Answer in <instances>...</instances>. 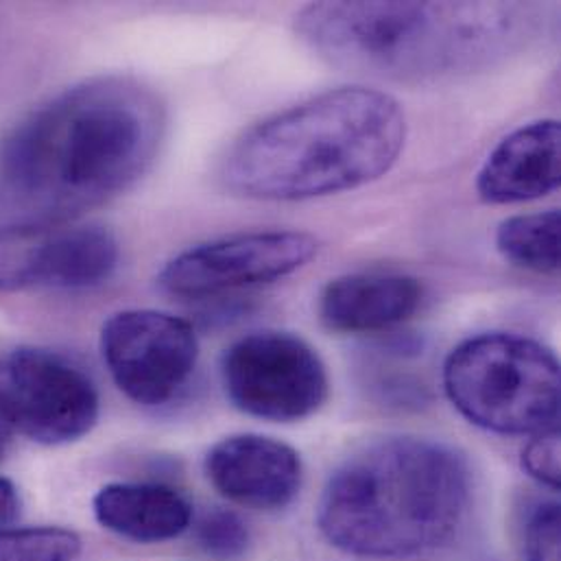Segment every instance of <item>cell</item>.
I'll use <instances>...</instances> for the list:
<instances>
[{
    "label": "cell",
    "mask_w": 561,
    "mask_h": 561,
    "mask_svg": "<svg viewBox=\"0 0 561 561\" xmlns=\"http://www.w3.org/2000/svg\"><path fill=\"white\" fill-rule=\"evenodd\" d=\"M317 252L319 241L306 232L232 234L178 254L158 282L175 297L206 299L282 280L304 270Z\"/></svg>",
    "instance_id": "cell-9"
},
{
    "label": "cell",
    "mask_w": 561,
    "mask_h": 561,
    "mask_svg": "<svg viewBox=\"0 0 561 561\" xmlns=\"http://www.w3.org/2000/svg\"><path fill=\"white\" fill-rule=\"evenodd\" d=\"M407 142L402 105L365 85H343L278 112L221 162L224 186L254 202H306L387 175Z\"/></svg>",
    "instance_id": "cell-2"
},
{
    "label": "cell",
    "mask_w": 561,
    "mask_h": 561,
    "mask_svg": "<svg viewBox=\"0 0 561 561\" xmlns=\"http://www.w3.org/2000/svg\"><path fill=\"white\" fill-rule=\"evenodd\" d=\"M96 523L118 538L158 545L180 538L193 523V505L162 483H110L92 501Z\"/></svg>",
    "instance_id": "cell-13"
},
{
    "label": "cell",
    "mask_w": 561,
    "mask_h": 561,
    "mask_svg": "<svg viewBox=\"0 0 561 561\" xmlns=\"http://www.w3.org/2000/svg\"><path fill=\"white\" fill-rule=\"evenodd\" d=\"M213 488L228 501L276 512L293 503L301 488V459L280 439L243 433L215 444L206 457Z\"/></svg>",
    "instance_id": "cell-10"
},
{
    "label": "cell",
    "mask_w": 561,
    "mask_h": 561,
    "mask_svg": "<svg viewBox=\"0 0 561 561\" xmlns=\"http://www.w3.org/2000/svg\"><path fill=\"white\" fill-rule=\"evenodd\" d=\"M0 411L31 442L66 446L96 426L101 398L92 378L72 360L20 345L0 356Z\"/></svg>",
    "instance_id": "cell-6"
},
{
    "label": "cell",
    "mask_w": 561,
    "mask_h": 561,
    "mask_svg": "<svg viewBox=\"0 0 561 561\" xmlns=\"http://www.w3.org/2000/svg\"><path fill=\"white\" fill-rule=\"evenodd\" d=\"M444 389L468 422L490 433L531 437L560 426V360L531 336L466 339L446 358Z\"/></svg>",
    "instance_id": "cell-5"
},
{
    "label": "cell",
    "mask_w": 561,
    "mask_h": 561,
    "mask_svg": "<svg viewBox=\"0 0 561 561\" xmlns=\"http://www.w3.org/2000/svg\"><path fill=\"white\" fill-rule=\"evenodd\" d=\"M13 435H15L13 426L9 424V420L4 417V413L0 411V459L9 453V446H11V442H13Z\"/></svg>",
    "instance_id": "cell-21"
},
{
    "label": "cell",
    "mask_w": 561,
    "mask_h": 561,
    "mask_svg": "<svg viewBox=\"0 0 561 561\" xmlns=\"http://www.w3.org/2000/svg\"><path fill=\"white\" fill-rule=\"evenodd\" d=\"M230 402L259 420L290 424L310 417L328 398V371L317 350L280 330L252 332L221 360Z\"/></svg>",
    "instance_id": "cell-7"
},
{
    "label": "cell",
    "mask_w": 561,
    "mask_h": 561,
    "mask_svg": "<svg viewBox=\"0 0 561 561\" xmlns=\"http://www.w3.org/2000/svg\"><path fill=\"white\" fill-rule=\"evenodd\" d=\"M18 512H20L18 490L9 479L0 477V529L11 525L18 518Z\"/></svg>",
    "instance_id": "cell-20"
},
{
    "label": "cell",
    "mask_w": 561,
    "mask_h": 561,
    "mask_svg": "<svg viewBox=\"0 0 561 561\" xmlns=\"http://www.w3.org/2000/svg\"><path fill=\"white\" fill-rule=\"evenodd\" d=\"M560 503H540L525 525L527 561H560Z\"/></svg>",
    "instance_id": "cell-18"
},
{
    "label": "cell",
    "mask_w": 561,
    "mask_h": 561,
    "mask_svg": "<svg viewBox=\"0 0 561 561\" xmlns=\"http://www.w3.org/2000/svg\"><path fill=\"white\" fill-rule=\"evenodd\" d=\"M472 503L468 459L424 437H382L354 450L328 479L317 525L339 551L411 560L442 549Z\"/></svg>",
    "instance_id": "cell-3"
},
{
    "label": "cell",
    "mask_w": 561,
    "mask_h": 561,
    "mask_svg": "<svg viewBox=\"0 0 561 561\" xmlns=\"http://www.w3.org/2000/svg\"><path fill=\"white\" fill-rule=\"evenodd\" d=\"M560 123L536 121L505 136L477 175V193L488 204H523L560 186Z\"/></svg>",
    "instance_id": "cell-11"
},
{
    "label": "cell",
    "mask_w": 561,
    "mask_h": 561,
    "mask_svg": "<svg viewBox=\"0 0 561 561\" xmlns=\"http://www.w3.org/2000/svg\"><path fill=\"white\" fill-rule=\"evenodd\" d=\"M422 297V284L407 274H347L321 290L319 319L334 332H380L409 321L420 310Z\"/></svg>",
    "instance_id": "cell-12"
},
{
    "label": "cell",
    "mask_w": 561,
    "mask_h": 561,
    "mask_svg": "<svg viewBox=\"0 0 561 561\" xmlns=\"http://www.w3.org/2000/svg\"><path fill=\"white\" fill-rule=\"evenodd\" d=\"M523 470L549 490H560V426L531 435L523 450Z\"/></svg>",
    "instance_id": "cell-19"
},
{
    "label": "cell",
    "mask_w": 561,
    "mask_h": 561,
    "mask_svg": "<svg viewBox=\"0 0 561 561\" xmlns=\"http://www.w3.org/2000/svg\"><path fill=\"white\" fill-rule=\"evenodd\" d=\"M57 226L0 228V293L53 288V245Z\"/></svg>",
    "instance_id": "cell-14"
},
{
    "label": "cell",
    "mask_w": 561,
    "mask_h": 561,
    "mask_svg": "<svg viewBox=\"0 0 561 561\" xmlns=\"http://www.w3.org/2000/svg\"><path fill=\"white\" fill-rule=\"evenodd\" d=\"M560 232V210L510 217L496 230V250L514 267L534 274H558Z\"/></svg>",
    "instance_id": "cell-15"
},
{
    "label": "cell",
    "mask_w": 561,
    "mask_h": 561,
    "mask_svg": "<svg viewBox=\"0 0 561 561\" xmlns=\"http://www.w3.org/2000/svg\"><path fill=\"white\" fill-rule=\"evenodd\" d=\"M297 35L328 64L391 81L472 70L520 37L523 9L496 2H314Z\"/></svg>",
    "instance_id": "cell-4"
},
{
    "label": "cell",
    "mask_w": 561,
    "mask_h": 561,
    "mask_svg": "<svg viewBox=\"0 0 561 561\" xmlns=\"http://www.w3.org/2000/svg\"><path fill=\"white\" fill-rule=\"evenodd\" d=\"M101 354L116 387L136 404H167L193 376L199 358L195 328L171 312L131 308L101 328Z\"/></svg>",
    "instance_id": "cell-8"
},
{
    "label": "cell",
    "mask_w": 561,
    "mask_h": 561,
    "mask_svg": "<svg viewBox=\"0 0 561 561\" xmlns=\"http://www.w3.org/2000/svg\"><path fill=\"white\" fill-rule=\"evenodd\" d=\"M79 551V536L61 527L0 529V561H75Z\"/></svg>",
    "instance_id": "cell-16"
},
{
    "label": "cell",
    "mask_w": 561,
    "mask_h": 561,
    "mask_svg": "<svg viewBox=\"0 0 561 561\" xmlns=\"http://www.w3.org/2000/svg\"><path fill=\"white\" fill-rule=\"evenodd\" d=\"M197 540L206 553L219 560H234L250 545L248 525L230 510H213L197 525Z\"/></svg>",
    "instance_id": "cell-17"
},
{
    "label": "cell",
    "mask_w": 561,
    "mask_h": 561,
    "mask_svg": "<svg viewBox=\"0 0 561 561\" xmlns=\"http://www.w3.org/2000/svg\"><path fill=\"white\" fill-rule=\"evenodd\" d=\"M167 112L131 77H96L31 112L0 142L7 226H68L129 191L156 162Z\"/></svg>",
    "instance_id": "cell-1"
}]
</instances>
